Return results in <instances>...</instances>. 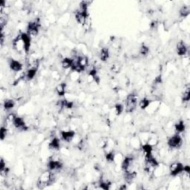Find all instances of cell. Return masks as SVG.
<instances>
[{
    "mask_svg": "<svg viewBox=\"0 0 190 190\" xmlns=\"http://www.w3.org/2000/svg\"><path fill=\"white\" fill-rule=\"evenodd\" d=\"M7 133V128L5 127V126H2V128H1V140H3L6 137Z\"/></svg>",
    "mask_w": 190,
    "mask_h": 190,
    "instance_id": "31",
    "label": "cell"
},
{
    "mask_svg": "<svg viewBox=\"0 0 190 190\" xmlns=\"http://www.w3.org/2000/svg\"><path fill=\"white\" fill-rule=\"evenodd\" d=\"M48 147L50 149H54V150H58L60 147V141L59 138L57 137H54L48 145Z\"/></svg>",
    "mask_w": 190,
    "mask_h": 190,
    "instance_id": "18",
    "label": "cell"
},
{
    "mask_svg": "<svg viewBox=\"0 0 190 190\" xmlns=\"http://www.w3.org/2000/svg\"><path fill=\"white\" fill-rule=\"evenodd\" d=\"M54 177L53 172L51 171L48 170L46 172H43L40 176L39 177L38 180H37V186L39 189H43L48 187L51 183L54 182Z\"/></svg>",
    "mask_w": 190,
    "mask_h": 190,
    "instance_id": "1",
    "label": "cell"
},
{
    "mask_svg": "<svg viewBox=\"0 0 190 190\" xmlns=\"http://www.w3.org/2000/svg\"><path fill=\"white\" fill-rule=\"evenodd\" d=\"M99 59L101 60V61L106 62L107 60L109 58V51L107 48H103L101 49L99 54Z\"/></svg>",
    "mask_w": 190,
    "mask_h": 190,
    "instance_id": "19",
    "label": "cell"
},
{
    "mask_svg": "<svg viewBox=\"0 0 190 190\" xmlns=\"http://www.w3.org/2000/svg\"><path fill=\"white\" fill-rule=\"evenodd\" d=\"M14 47L15 49L19 52H21L23 50L25 51L23 42H22V39L20 35H19V37H16V38L14 40Z\"/></svg>",
    "mask_w": 190,
    "mask_h": 190,
    "instance_id": "15",
    "label": "cell"
},
{
    "mask_svg": "<svg viewBox=\"0 0 190 190\" xmlns=\"http://www.w3.org/2000/svg\"><path fill=\"white\" fill-rule=\"evenodd\" d=\"M160 104H161V103H160L159 100H152V102L150 103L147 108L145 109V111H146L147 112L154 113L158 108Z\"/></svg>",
    "mask_w": 190,
    "mask_h": 190,
    "instance_id": "16",
    "label": "cell"
},
{
    "mask_svg": "<svg viewBox=\"0 0 190 190\" xmlns=\"http://www.w3.org/2000/svg\"><path fill=\"white\" fill-rule=\"evenodd\" d=\"M189 12H190V8L189 6H183L180 10V16L183 18L187 17V16L189 15Z\"/></svg>",
    "mask_w": 190,
    "mask_h": 190,
    "instance_id": "25",
    "label": "cell"
},
{
    "mask_svg": "<svg viewBox=\"0 0 190 190\" xmlns=\"http://www.w3.org/2000/svg\"><path fill=\"white\" fill-rule=\"evenodd\" d=\"M115 155H114V152L113 151H108L107 152V153L106 154V161L109 163L114 162V159H115Z\"/></svg>",
    "mask_w": 190,
    "mask_h": 190,
    "instance_id": "27",
    "label": "cell"
},
{
    "mask_svg": "<svg viewBox=\"0 0 190 190\" xmlns=\"http://www.w3.org/2000/svg\"><path fill=\"white\" fill-rule=\"evenodd\" d=\"M73 63H74V59H71V58H65L62 60V66L65 69H71Z\"/></svg>",
    "mask_w": 190,
    "mask_h": 190,
    "instance_id": "20",
    "label": "cell"
},
{
    "mask_svg": "<svg viewBox=\"0 0 190 190\" xmlns=\"http://www.w3.org/2000/svg\"><path fill=\"white\" fill-rule=\"evenodd\" d=\"M37 70H38V64L36 65L35 63L34 65H31V66L28 68L27 72H26V79H27L28 80H33V79L35 77L36 74H37Z\"/></svg>",
    "mask_w": 190,
    "mask_h": 190,
    "instance_id": "12",
    "label": "cell"
},
{
    "mask_svg": "<svg viewBox=\"0 0 190 190\" xmlns=\"http://www.w3.org/2000/svg\"><path fill=\"white\" fill-rule=\"evenodd\" d=\"M65 90H66V85L65 83H61L57 86L56 88V91L57 92L59 96H64L65 94Z\"/></svg>",
    "mask_w": 190,
    "mask_h": 190,
    "instance_id": "24",
    "label": "cell"
},
{
    "mask_svg": "<svg viewBox=\"0 0 190 190\" xmlns=\"http://www.w3.org/2000/svg\"><path fill=\"white\" fill-rule=\"evenodd\" d=\"M134 161L135 158L133 156H126L122 161L121 168L123 172H129V171L134 170Z\"/></svg>",
    "mask_w": 190,
    "mask_h": 190,
    "instance_id": "5",
    "label": "cell"
},
{
    "mask_svg": "<svg viewBox=\"0 0 190 190\" xmlns=\"http://www.w3.org/2000/svg\"><path fill=\"white\" fill-rule=\"evenodd\" d=\"M75 137V131L72 130L68 131H61V137L62 139L65 142H71Z\"/></svg>",
    "mask_w": 190,
    "mask_h": 190,
    "instance_id": "13",
    "label": "cell"
},
{
    "mask_svg": "<svg viewBox=\"0 0 190 190\" xmlns=\"http://www.w3.org/2000/svg\"><path fill=\"white\" fill-rule=\"evenodd\" d=\"M175 129L177 131V134L182 133L185 130V124H184L183 120H180L178 123H177L175 126Z\"/></svg>",
    "mask_w": 190,
    "mask_h": 190,
    "instance_id": "23",
    "label": "cell"
},
{
    "mask_svg": "<svg viewBox=\"0 0 190 190\" xmlns=\"http://www.w3.org/2000/svg\"><path fill=\"white\" fill-rule=\"evenodd\" d=\"M190 94H189V87H188L186 88L185 91H184V93L183 95V97H182V100H183V103H187L189 101L190 99Z\"/></svg>",
    "mask_w": 190,
    "mask_h": 190,
    "instance_id": "28",
    "label": "cell"
},
{
    "mask_svg": "<svg viewBox=\"0 0 190 190\" xmlns=\"http://www.w3.org/2000/svg\"><path fill=\"white\" fill-rule=\"evenodd\" d=\"M188 53V47L184 42H179L177 45V54L179 56H185Z\"/></svg>",
    "mask_w": 190,
    "mask_h": 190,
    "instance_id": "14",
    "label": "cell"
},
{
    "mask_svg": "<svg viewBox=\"0 0 190 190\" xmlns=\"http://www.w3.org/2000/svg\"><path fill=\"white\" fill-rule=\"evenodd\" d=\"M182 142H183V140H182L180 135L176 134L169 137L167 140V144H168L169 147L171 148H178L181 146Z\"/></svg>",
    "mask_w": 190,
    "mask_h": 190,
    "instance_id": "6",
    "label": "cell"
},
{
    "mask_svg": "<svg viewBox=\"0 0 190 190\" xmlns=\"http://www.w3.org/2000/svg\"><path fill=\"white\" fill-rule=\"evenodd\" d=\"M20 36H21L22 42H23L25 51L28 53L29 51L30 48H31V36L28 33H22Z\"/></svg>",
    "mask_w": 190,
    "mask_h": 190,
    "instance_id": "10",
    "label": "cell"
},
{
    "mask_svg": "<svg viewBox=\"0 0 190 190\" xmlns=\"http://www.w3.org/2000/svg\"><path fill=\"white\" fill-rule=\"evenodd\" d=\"M48 170L51 172H56V171L61 170V169L63 167V164L61 161L59 160H49L47 164Z\"/></svg>",
    "mask_w": 190,
    "mask_h": 190,
    "instance_id": "9",
    "label": "cell"
},
{
    "mask_svg": "<svg viewBox=\"0 0 190 190\" xmlns=\"http://www.w3.org/2000/svg\"><path fill=\"white\" fill-rule=\"evenodd\" d=\"M149 53V48L146 45H142L140 48V54L142 56H147Z\"/></svg>",
    "mask_w": 190,
    "mask_h": 190,
    "instance_id": "29",
    "label": "cell"
},
{
    "mask_svg": "<svg viewBox=\"0 0 190 190\" xmlns=\"http://www.w3.org/2000/svg\"><path fill=\"white\" fill-rule=\"evenodd\" d=\"M88 16V2H82L80 5V7L75 14V18L77 22L81 25H84L87 20Z\"/></svg>",
    "mask_w": 190,
    "mask_h": 190,
    "instance_id": "2",
    "label": "cell"
},
{
    "mask_svg": "<svg viewBox=\"0 0 190 190\" xmlns=\"http://www.w3.org/2000/svg\"><path fill=\"white\" fill-rule=\"evenodd\" d=\"M41 27L40 19L37 18L28 23L27 28V33L30 36H36L38 34Z\"/></svg>",
    "mask_w": 190,
    "mask_h": 190,
    "instance_id": "4",
    "label": "cell"
},
{
    "mask_svg": "<svg viewBox=\"0 0 190 190\" xmlns=\"http://www.w3.org/2000/svg\"><path fill=\"white\" fill-rule=\"evenodd\" d=\"M9 67H10L11 70L18 72V71L22 70L23 65H22V64L20 63V61H18V60L11 59L9 60Z\"/></svg>",
    "mask_w": 190,
    "mask_h": 190,
    "instance_id": "11",
    "label": "cell"
},
{
    "mask_svg": "<svg viewBox=\"0 0 190 190\" xmlns=\"http://www.w3.org/2000/svg\"><path fill=\"white\" fill-rule=\"evenodd\" d=\"M13 125L16 129H19L21 131H27L28 129V127L26 125L25 121L24 120L23 118L20 117L15 116L14 120H13Z\"/></svg>",
    "mask_w": 190,
    "mask_h": 190,
    "instance_id": "8",
    "label": "cell"
},
{
    "mask_svg": "<svg viewBox=\"0 0 190 190\" xmlns=\"http://www.w3.org/2000/svg\"><path fill=\"white\" fill-rule=\"evenodd\" d=\"M169 172L172 176H177L180 173L184 172V166L181 163H173L169 166Z\"/></svg>",
    "mask_w": 190,
    "mask_h": 190,
    "instance_id": "7",
    "label": "cell"
},
{
    "mask_svg": "<svg viewBox=\"0 0 190 190\" xmlns=\"http://www.w3.org/2000/svg\"><path fill=\"white\" fill-rule=\"evenodd\" d=\"M14 106H15V102L13 100V99H7L4 101L3 107L6 111L11 110V109L14 108Z\"/></svg>",
    "mask_w": 190,
    "mask_h": 190,
    "instance_id": "21",
    "label": "cell"
},
{
    "mask_svg": "<svg viewBox=\"0 0 190 190\" xmlns=\"http://www.w3.org/2000/svg\"><path fill=\"white\" fill-rule=\"evenodd\" d=\"M137 105V96L135 94H130L127 96L126 100V112L131 113L136 108Z\"/></svg>",
    "mask_w": 190,
    "mask_h": 190,
    "instance_id": "3",
    "label": "cell"
},
{
    "mask_svg": "<svg viewBox=\"0 0 190 190\" xmlns=\"http://www.w3.org/2000/svg\"><path fill=\"white\" fill-rule=\"evenodd\" d=\"M88 77H91V80H93V81H95V82H97V84L99 83V80H100V79H99L98 73H97V69H96L95 68H93L89 71V72H88Z\"/></svg>",
    "mask_w": 190,
    "mask_h": 190,
    "instance_id": "17",
    "label": "cell"
},
{
    "mask_svg": "<svg viewBox=\"0 0 190 190\" xmlns=\"http://www.w3.org/2000/svg\"><path fill=\"white\" fill-rule=\"evenodd\" d=\"M112 183L110 181H108V180H104L103 178L100 180L99 183V187L100 189H105V190H108L111 189V187H112Z\"/></svg>",
    "mask_w": 190,
    "mask_h": 190,
    "instance_id": "22",
    "label": "cell"
},
{
    "mask_svg": "<svg viewBox=\"0 0 190 190\" xmlns=\"http://www.w3.org/2000/svg\"><path fill=\"white\" fill-rule=\"evenodd\" d=\"M114 110H115L117 115H120V114H122V112H123L124 107L123 105L120 104V103H117V104H116L115 106H114Z\"/></svg>",
    "mask_w": 190,
    "mask_h": 190,
    "instance_id": "30",
    "label": "cell"
},
{
    "mask_svg": "<svg viewBox=\"0 0 190 190\" xmlns=\"http://www.w3.org/2000/svg\"><path fill=\"white\" fill-rule=\"evenodd\" d=\"M151 102H152L151 99H149L148 98H144L140 100V103H139V106H140L141 109H143V110H145V109L147 108L148 106L150 104V103H151Z\"/></svg>",
    "mask_w": 190,
    "mask_h": 190,
    "instance_id": "26",
    "label": "cell"
},
{
    "mask_svg": "<svg viewBox=\"0 0 190 190\" xmlns=\"http://www.w3.org/2000/svg\"><path fill=\"white\" fill-rule=\"evenodd\" d=\"M157 22H156V21H153L151 23V28H157Z\"/></svg>",
    "mask_w": 190,
    "mask_h": 190,
    "instance_id": "32",
    "label": "cell"
}]
</instances>
